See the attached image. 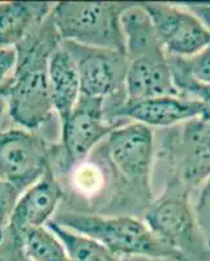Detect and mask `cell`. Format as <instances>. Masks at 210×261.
<instances>
[{
    "instance_id": "9",
    "label": "cell",
    "mask_w": 210,
    "mask_h": 261,
    "mask_svg": "<svg viewBox=\"0 0 210 261\" xmlns=\"http://www.w3.org/2000/svg\"><path fill=\"white\" fill-rule=\"evenodd\" d=\"M57 146L29 129L0 132V179L25 192L52 169Z\"/></svg>"
},
{
    "instance_id": "27",
    "label": "cell",
    "mask_w": 210,
    "mask_h": 261,
    "mask_svg": "<svg viewBox=\"0 0 210 261\" xmlns=\"http://www.w3.org/2000/svg\"><path fill=\"white\" fill-rule=\"evenodd\" d=\"M3 230H0V243H2V241H3Z\"/></svg>"
},
{
    "instance_id": "17",
    "label": "cell",
    "mask_w": 210,
    "mask_h": 261,
    "mask_svg": "<svg viewBox=\"0 0 210 261\" xmlns=\"http://www.w3.org/2000/svg\"><path fill=\"white\" fill-rule=\"evenodd\" d=\"M24 251L34 261H72L60 241L46 227H39L24 237Z\"/></svg>"
},
{
    "instance_id": "19",
    "label": "cell",
    "mask_w": 210,
    "mask_h": 261,
    "mask_svg": "<svg viewBox=\"0 0 210 261\" xmlns=\"http://www.w3.org/2000/svg\"><path fill=\"white\" fill-rule=\"evenodd\" d=\"M172 59L196 81L210 85V45L191 58H172Z\"/></svg>"
},
{
    "instance_id": "5",
    "label": "cell",
    "mask_w": 210,
    "mask_h": 261,
    "mask_svg": "<svg viewBox=\"0 0 210 261\" xmlns=\"http://www.w3.org/2000/svg\"><path fill=\"white\" fill-rule=\"evenodd\" d=\"M130 4L60 2L54 6L51 15L62 41L125 54L121 15Z\"/></svg>"
},
{
    "instance_id": "10",
    "label": "cell",
    "mask_w": 210,
    "mask_h": 261,
    "mask_svg": "<svg viewBox=\"0 0 210 261\" xmlns=\"http://www.w3.org/2000/svg\"><path fill=\"white\" fill-rule=\"evenodd\" d=\"M161 45L172 58H191L210 45V29L184 4L142 3Z\"/></svg>"
},
{
    "instance_id": "26",
    "label": "cell",
    "mask_w": 210,
    "mask_h": 261,
    "mask_svg": "<svg viewBox=\"0 0 210 261\" xmlns=\"http://www.w3.org/2000/svg\"><path fill=\"white\" fill-rule=\"evenodd\" d=\"M0 261H6V257H4V255L2 253V251H0Z\"/></svg>"
},
{
    "instance_id": "11",
    "label": "cell",
    "mask_w": 210,
    "mask_h": 261,
    "mask_svg": "<svg viewBox=\"0 0 210 261\" xmlns=\"http://www.w3.org/2000/svg\"><path fill=\"white\" fill-rule=\"evenodd\" d=\"M63 200V190L52 169L24 192L16 202L3 239L24 246V237L32 230L43 227Z\"/></svg>"
},
{
    "instance_id": "23",
    "label": "cell",
    "mask_w": 210,
    "mask_h": 261,
    "mask_svg": "<svg viewBox=\"0 0 210 261\" xmlns=\"http://www.w3.org/2000/svg\"><path fill=\"white\" fill-rule=\"evenodd\" d=\"M210 29V3H183Z\"/></svg>"
},
{
    "instance_id": "6",
    "label": "cell",
    "mask_w": 210,
    "mask_h": 261,
    "mask_svg": "<svg viewBox=\"0 0 210 261\" xmlns=\"http://www.w3.org/2000/svg\"><path fill=\"white\" fill-rule=\"evenodd\" d=\"M62 46L68 51L76 64L81 94L102 98L107 120L114 124V114L127 102L128 60L125 54L71 41H62Z\"/></svg>"
},
{
    "instance_id": "8",
    "label": "cell",
    "mask_w": 210,
    "mask_h": 261,
    "mask_svg": "<svg viewBox=\"0 0 210 261\" xmlns=\"http://www.w3.org/2000/svg\"><path fill=\"white\" fill-rule=\"evenodd\" d=\"M116 128L107 120L102 98L81 94L67 122L62 124V143L57 146L52 161L54 174L59 176L71 170Z\"/></svg>"
},
{
    "instance_id": "21",
    "label": "cell",
    "mask_w": 210,
    "mask_h": 261,
    "mask_svg": "<svg viewBox=\"0 0 210 261\" xmlns=\"http://www.w3.org/2000/svg\"><path fill=\"white\" fill-rule=\"evenodd\" d=\"M17 64V53L15 47H2L0 48V84H3L11 72V69L16 68Z\"/></svg>"
},
{
    "instance_id": "15",
    "label": "cell",
    "mask_w": 210,
    "mask_h": 261,
    "mask_svg": "<svg viewBox=\"0 0 210 261\" xmlns=\"http://www.w3.org/2000/svg\"><path fill=\"white\" fill-rule=\"evenodd\" d=\"M55 4L8 2L0 3V48L20 43L47 18Z\"/></svg>"
},
{
    "instance_id": "12",
    "label": "cell",
    "mask_w": 210,
    "mask_h": 261,
    "mask_svg": "<svg viewBox=\"0 0 210 261\" xmlns=\"http://www.w3.org/2000/svg\"><path fill=\"white\" fill-rule=\"evenodd\" d=\"M204 107L201 102L183 95H165L145 101L127 103L114 114V124L123 127L128 123H140L149 128L174 127L176 124L201 118Z\"/></svg>"
},
{
    "instance_id": "2",
    "label": "cell",
    "mask_w": 210,
    "mask_h": 261,
    "mask_svg": "<svg viewBox=\"0 0 210 261\" xmlns=\"http://www.w3.org/2000/svg\"><path fill=\"white\" fill-rule=\"evenodd\" d=\"M154 135L153 191L180 187L192 195L210 176V120L191 119Z\"/></svg>"
},
{
    "instance_id": "20",
    "label": "cell",
    "mask_w": 210,
    "mask_h": 261,
    "mask_svg": "<svg viewBox=\"0 0 210 261\" xmlns=\"http://www.w3.org/2000/svg\"><path fill=\"white\" fill-rule=\"evenodd\" d=\"M18 196L20 193L15 187L0 179V230L3 231L8 225Z\"/></svg>"
},
{
    "instance_id": "22",
    "label": "cell",
    "mask_w": 210,
    "mask_h": 261,
    "mask_svg": "<svg viewBox=\"0 0 210 261\" xmlns=\"http://www.w3.org/2000/svg\"><path fill=\"white\" fill-rule=\"evenodd\" d=\"M0 251L6 257V261H34L28 257L24 251V247L18 246V244L3 242L0 244Z\"/></svg>"
},
{
    "instance_id": "4",
    "label": "cell",
    "mask_w": 210,
    "mask_h": 261,
    "mask_svg": "<svg viewBox=\"0 0 210 261\" xmlns=\"http://www.w3.org/2000/svg\"><path fill=\"white\" fill-rule=\"evenodd\" d=\"M141 220L158 241L172 249L181 261H210V247L198 227L191 193L186 190H161Z\"/></svg>"
},
{
    "instance_id": "18",
    "label": "cell",
    "mask_w": 210,
    "mask_h": 261,
    "mask_svg": "<svg viewBox=\"0 0 210 261\" xmlns=\"http://www.w3.org/2000/svg\"><path fill=\"white\" fill-rule=\"evenodd\" d=\"M198 227L210 247V176L191 195Z\"/></svg>"
},
{
    "instance_id": "3",
    "label": "cell",
    "mask_w": 210,
    "mask_h": 261,
    "mask_svg": "<svg viewBox=\"0 0 210 261\" xmlns=\"http://www.w3.org/2000/svg\"><path fill=\"white\" fill-rule=\"evenodd\" d=\"M54 222L71 231L89 237L106 246L120 257L155 256L181 261L150 231L141 218L130 216H99L63 211L52 217Z\"/></svg>"
},
{
    "instance_id": "13",
    "label": "cell",
    "mask_w": 210,
    "mask_h": 261,
    "mask_svg": "<svg viewBox=\"0 0 210 261\" xmlns=\"http://www.w3.org/2000/svg\"><path fill=\"white\" fill-rule=\"evenodd\" d=\"M127 103L165 95H179L165 50L127 58Z\"/></svg>"
},
{
    "instance_id": "25",
    "label": "cell",
    "mask_w": 210,
    "mask_h": 261,
    "mask_svg": "<svg viewBox=\"0 0 210 261\" xmlns=\"http://www.w3.org/2000/svg\"><path fill=\"white\" fill-rule=\"evenodd\" d=\"M124 261H176L170 257H155V256H132L125 257Z\"/></svg>"
},
{
    "instance_id": "24",
    "label": "cell",
    "mask_w": 210,
    "mask_h": 261,
    "mask_svg": "<svg viewBox=\"0 0 210 261\" xmlns=\"http://www.w3.org/2000/svg\"><path fill=\"white\" fill-rule=\"evenodd\" d=\"M11 83H12V76L7 79L3 84H0V115L3 113L4 107L7 106V92H8Z\"/></svg>"
},
{
    "instance_id": "14",
    "label": "cell",
    "mask_w": 210,
    "mask_h": 261,
    "mask_svg": "<svg viewBox=\"0 0 210 261\" xmlns=\"http://www.w3.org/2000/svg\"><path fill=\"white\" fill-rule=\"evenodd\" d=\"M48 77L54 111L59 116L60 124H64L78 102L81 86L76 64L62 43L50 57Z\"/></svg>"
},
{
    "instance_id": "1",
    "label": "cell",
    "mask_w": 210,
    "mask_h": 261,
    "mask_svg": "<svg viewBox=\"0 0 210 261\" xmlns=\"http://www.w3.org/2000/svg\"><path fill=\"white\" fill-rule=\"evenodd\" d=\"M60 43L62 38L50 13L15 46L17 64L7 92V106L11 118L25 129H37L52 116L48 62Z\"/></svg>"
},
{
    "instance_id": "16",
    "label": "cell",
    "mask_w": 210,
    "mask_h": 261,
    "mask_svg": "<svg viewBox=\"0 0 210 261\" xmlns=\"http://www.w3.org/2000/svg\"><path fill=\"white\" fill-rule=\"evenodd\" d=\"M46 228L59 239L72 261H124L99 242L71 231L52 220L46 223Z\"/></svg>"
},
{
    "instance_id": "7",
    "label": "cell",
    "mask_w": 210,
    "mask_h": 261,
    "mask_svg": "<svg viewBox=\"0 0 210 261\" xmlns=\"http://www.w3.org/2000/svg\"><path fill=\"white\" fill-rule=\"evenodd\" d=\"M107 155L135 195L148 206L154 200L153 170L155 135L153 128L140 123L114 129L103 140Z\"/></svg>"
}]
</instances>
